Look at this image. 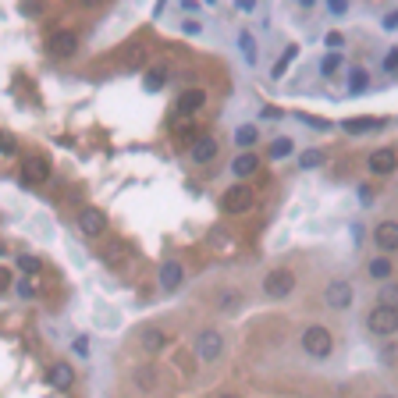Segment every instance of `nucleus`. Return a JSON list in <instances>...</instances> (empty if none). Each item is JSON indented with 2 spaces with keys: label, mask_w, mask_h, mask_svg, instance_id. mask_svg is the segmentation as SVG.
Segmentation results:
<instances>
[{
  "label": "nucleus",
  "mask_w": 398,
  "mask_h": 398,
  "mask_svg": "<svg viewBox=\"0 0 398 398\" xmlns=\"http://www.w3.org/2000/svg\"><path fill=\"white\" fill-rule=\"evenodd\" d=\"M214 157H217V139L203 135V139L192 142V160H196V164H210Z\"/></svg>",
  "instance_id": "4468645a"
},
{
  "label": "nucleus",
  "mask_w": 398,
  "mask_h": 398,
  "mask_svg": "<svg viewBox=\"0 0 398 398\" xmlns=\"http://www.w3.org/2000/svg\"><path fill=\"white\" fill-rule=\"evenodd\" d=\"M18 150V146H14V139L8 135V132H0V153H4V157H11Z\"/></svg>",
  "instance_id": "cd10ccee"
},
{
  "label": "nucleus",
  "mask_w": 398,
  "mask_h": 398,
  "mask_svg": "<svg viewBox=\"0 0 398 398\" xmlns=\"http://www.w3.org/2000/svg\"><path fill=\"white\" fill-rule=\"evenodd\" d=\"M342 43H345L342 32H327V47H342Z\"/></svg>",
  "instance_id": "72a5a7b5"
},
{
  "label": "nucleus",
  "mask_w": 398,
  "mask_h": 398,
  "mask_svg": "<svg viewBox=\"0 0 398 398\" xmlns=\"http://www.w3.org/2000/svg\"><path fill=\"white\" fill-rule=\"evenodd\" d=\"M78 232L89 235V239L103 235V232H107V214H103L100 206H86V210L78 214Z\"/></svg>",
  "instance_id": "423d86ee"
},
{
  "label": "nucleus",
  "mask_w": 398,
  "mask_h": 398,
  "mask_svg": "<svg viewBox=\"0 0 398 398\" xmlns=\"http://www.w3.org/2000/svg\"><path fill=\"white\" fill-rule=\"evenodd\" d=\"M160 86H164V71L153 68L150 75H146V89H160Z\"/></svg>",
  "instance_id": "393cba45"
},
{
  "label": "nucleus",
  "mask_w": 398,
  "mask_h": 398,
  "mask_svg": "<svg viewBox=\"0 0 398 398\" xmlns=\"http://www.w3.org/2000/svg\"><path fill=\"white\" fill-rule=\"evenodd\" d=\"M384 398H391V395H384Z\"/></svg>",
  "instance_id": "58836bf2"
},
{
  "label": "nucleus",
  "mask_w": 398,
  "mask_h": 398,
  "mask_svg": "<svg viewBox=\"0 0 398 398\" xmlns=\"http://www.w3.org/2000/svg\"><path fill=\"white\" fill-rule=\"evenodd\" d=\"M256 139H260V132L253 129V124H242V129L235 132V142H239V146H253Z\"/></svg>",
  "instance_id": "4be33fe9"
},
{
  "label": "nucleus",
  "mask_w": 398,
  "mask_h": 398,
  "mask_svg": "<svg viewBox=\"0 0 398 398\" xmlns=\"http://www.w3.org/2000/svg\"><path fill=\"white\" fill-rule=\"evenodd\" d=\"M384 71H398V47L388 50V57H384Z\"/></svg>",
  "instance_id": "c85d7f7f"
},
{
  "label": "nucleus",
  "mask_w": 398,
  "mask_h": 398,
  "mask_svg": "<svg viewBox=\"0 0 398 398\" xmlns=\"http://www.w3.org/2000/svg\"><path fill=\"white\" fill-rule=\"evenodd\" d=\"M320 160H324V153H320V150H313V153H306V157H302V167H317Z\"/></svg>",
  "instance_id": "c756f323"
},
{
  "label": "nucleus",
  "mask_w": 398,
  "mask_h": 398,
  "mask_svg": "<svg viewBox=\"0 0 398 398\" xmlns=\"http://www.w3.org/2000/svg\"><path fill=\"white\" fill-rule=\"evenodd\" d=\"M366 331L377 334V338H391V334H398V309L373 306L370 317H366Z\"/></svg>",
  "instance_id": "f03ea898"
},
{
  "label": "nucleus",
  "mask_w": 398,
  "mask_h": 398,
  "mask_svg": "<svg viewBox=\"0 0 398 398\" xmlns=\"http://www.w3.org/2000/svg\"><path fill=\"white\" fill-rule=\"evenodd\" d=\"M50 384H54L57 391H68V388L75 384V370H71L68 363H54V366H50Z\"/></svg>",
  "instance_id": "2eb2a0df"
},
{
  "label": "nucleus",
  "mask_w": 398,
  "mask_h": 398,
  "mask_svg": "<svg viewBox=\"0 0 398 398\" xmlns=\"http://www.w3.org/2000/svg\"><path fill=\"white\" fill-rule=\"evenodd\" d=\"M224 398H239V395H224Z\"/></svg>",
  "instance_id": "4c0bfd02"
},
{
  "label": "nucleus",
  "mask_w": 398,
  "mask_h": 398,
  "mask_svg": "<svg viewBox=\"0 0 398 398\" xmlns=\"http://www.w3.org/2000/svg\"><path fill=\"white\" fill-rule=\"evenodd\" d=\"M139 345H142V352L157 355V352H164L167 345H171V338H167L160 327H142V331H139Z\"/></svg>",
  "instance_id": "1a4fd4ad"
},
{
  "label": "nucleus",
  "mask_w": 398,
  "mask_h": 398,
  "mask_svg": "<svg viewBox=\"0 0 398 398\" xmlns=\"http://www.w3.org/2000/svg\"><path fill=\"white\" fill-rule=\"evenodd\" d=\"M302 349H306V355H313V360H327L331 349H334L331 331H327V327H320V324L306 327V331H302Z\"/></svg>",
  "instance_id": "f257e3e1"
},
{
  "label": "nucleus",
  "mask_w": 398,
  "mask_h": 398,
  "mask_svg": "<svg viewBox=\"0 0 398 398\" xmlns=\"http://www.w3.org/2000/svg\"><path fill=\"white\" fill-rule=\"evenodd\" d=\"M366 270H370V278H377V281H388L395 267H391V260H388V256H377V260H370V263H366Z\"/></svg>",
  "instance_id": "6ab92c4d"
},
{
  "label": "nucleus",
  "mask_w": 398,
  "mask_h": 398,
  "mask_svg": "<svg viewBox=\"0 0 398 398\" xmlns=\"http://www.w3.org/2000/svg\"><path fill=\"white\" fill-rule=\"evenodd\" d=\"M22 175H25L32 185H43V181L50 178V164H47L43 157H29L25 167H22Z\"/></svg>",
  "instance_id": "9b49d317"
},
{
  "label": "nucleus",
  "mask_w": 398,
  "mask_h": 398,
  "mask_svg": "<svg viewBox=\"0 0 398 398\" xmlns=\"http://www.w3.org/2000/svg\"><path fill=\"white\" fill-rule=\"evenodd\" d=\"M18 263H22V270H29V274H36V270H39V260H36V256H22Z\"/></svg>",
  "instance_id": "7c9ffc66"
},
{
  "label": "nucleus",
  "mask_w": 398,
  "mask_h": 398,
  "mask_svg": "<svg viewBox=\"0 0 398 398\" xmlns=\"http://www.w3.org/2000/svg\"><path fill=\"white\" fill-rule=\"evenodd\" d=\"M263 291L270 299H285V296H291L296 291V274H291L288 267H274L270 274L263 278Z\"/></svg>",
  "instance_id": "7ed1b4c3"
},
{
  "label": "nucleus",
  "mask_w": 398,
  "mask_h": 398,
  "mask_svg": "<svg viewBox=\"0 0 398 398\" xmlns=\"http://www.w3.org/2000/svg\"><path fill=\"white\" fill-rule=\"evenodd\" d=\"M373 242L384 249V253H395L398 249V221H381L373 228Z\"/></svg>",
  "instance_id": "9d476101"
},
{
  "label": "nucleus",
  "mask_w": 398,
  "mask_h": 398,
  "mask_svg": "<svg viewBox=\"0 0 398 398\" xmlns=\"http://www.w3.org/2000/svg\"><path fill=\"white\" fill-rule=\"evenodd\" d=\"M181 278H185V270H181V263H175V260H167V263L160 267V288H164V291H175V288L181 285Z\"/></svg>",
  "instance_id": "f8f14e48"
},
{
  "label": "nucleus",
  "mask_w": 398,
  "mask_h": 398,
  "mask_svg": "<svg viewBox=\"0 0 398 398\" xmlns=\"http://www.w3.org/2000/svg\"><path fill=\"white\" fill-rule=\"evenodd\" d=\"M296 54H299L296 47H288V54H281V57H278V68H274V75H285V68L291 65V60H296Z\"/></svg>",
  "instance_id": "5701e85b"
},
{
  "label": "nucleus",
  "mask_w": 398,
  "mask_h": 398,
  "mask_svg": "<svg viewBox=\"0 0 398 398\" xmlns=\"http://www.w3.org/2000/svg\"><path fill=\"white\" fill-rule=\"evenodd\" d=\"M221 206H224L228 214H245L249 206H253V188H249V185H232V188H224Z\"/></svg>",
  "instance_id": "39448f33"
},
{
  "label": "nucleus",
  "mask_w": 398,
  "mask_h": 398,
  "mask_svg": "<svg viewBox=\"0 0 398 398\" xmlns=\"http://www.w3.org/2000/svg\"><path fill=\"white\" fill-rule=\"evenodd\" d=\"M327 11H331V14H345V11H349V4H345V0H331Z\"/></svg>",
  "instance_id": "2f4dec72"
},
{
  "label": "nucleus",
  "mask_w": 398,
  "mask_h": 398,
  "mask_svg": "<svg viewBox=\"0 0 398 398\" xmlns=\"http://www.w3.org/2000/svg\"><path fill=\"white\" fill-rule=\"evenodd\" d=\"M75 47H78L75 32H54V39H50V50H54L57 57H71Z\"/></svg>",
  "instance_id": "dca6fc26"
},
{
  "label": "nucleus",
  "mask_w": 398,
  "mask_h": 398,
  "mask_svg": "<svg viewBox=\"0 0 398 398\" xmlns=\"http://www.w3.org/2000/svg\"><path fill=\"white\" fill-rule=\"evenodd\" d=\"M370 175H391L395 167H398V153L391 150V146H381V150H373L370 153Z\"/></svg>",
  "instance_id": "6e6552de"
},
{
  "label": "nucleus",
  "mask_w": 398,
  "mask_h": 398,
  "mask_svg": "<svg viewBox=\"0 0 398 398\" xmlns=\"http://www.w3.org/2000/svg\"><path fill=\"white\" fill-rule=\"evenodd\" d=\"M352 299H355V291H352L349 281H331V285L324 288V302H327L331 309H349Z\"/></svg>",
  "instance_id": "0eeeda50"
},
{
  "label": "nucleus",
  "mask_w": 398,
  "mask_h": 398,
  "mask_svg": "<svg viewBox=\"0 0 398 398\" xmlns=\"http://www.w3.org/2000/svg\"><path fill=\"white\" fill-rule=\"evenodd\" d=\"M203 103H206L203 89H185L178 96V114H196V111H203Z\"/></svg>",
  "instance_id": "ddd939ff"
},
{
  "label": "nucleus",
  "mask_w": 398,
  "mask_h": 398,
  "mask_svg": "<svg viewBox=\"0 0 398 398\" xmlns=\"http://www.w3.org/2000/svg\"><path fill=\"white\" fill-rule=\"evenodd\" d=\"M75 352L78 355H89V338H75Z\"/></svg>",
  "instance_id": "473e14b6"
},
{
  "label": "nucleus",
  "mask_w": 398,
  "mask_h": 398,
  "mask_svg": "<svg viewBox=\"0 0 398 398\" xmlns=\"http://www.w3.org/2000/svg\"><path fill=\"white\" fill-rule=\"evenodd\" d=\"M232 171H235V178H253V175L260 171V157H256V153H242V157H235Z\"/></svg>",
  "instance_id": "f3484780"
},
{
  "label": "nucleus",
  "mask_w": 398,
  "mask_h": 398,
  "mask_svg": "<svg viewBox=\"0 0 398 398\" xmlns=\"http://www.w3.org/2000/svg\"><path fill=\"white\" fill-rule=\"evenodd\" d=\"M349 82H352V93H360V89H363V86H366V71H363V68H355V71H352V78H349Z\"/></svg>",
  "instance_id": "bb28decb"
},
{
  "label": "nucleus",
  "mask_w": 398,
  "mask_h": 398,
  "mask_svg": "<svg viewBox=\"0 0 398 398\" xmlns=\"http://www.w3.org/2000/svg\"><path fill=\"white\" fill-rule=\"evenodd\" d=\"M8 285H11V278H8V270H4V267H0V291H4Z\"/></svg>",
  "instance_id": "c9c22d12"
},
{
  "label": "nucleus",
  "mask_w": 398,
  "mask_h": 398,
  "mask_svg": "<svg viewBox=\"0 0 398 398\" xmlns=\"http://www.w3.org/2000/svg\"><path fill=\"white\" fill-rule=\"evenodd\" d=\"M345 129L360 135V132H377V129H384V121H381V118H352V121H345Z\"/></svg>",
  "instance_id": "a211bd4d"
},
{
  "label": "nucleus",
  "mask_w": 398,
  "mask_h": 398,
  "mask_svg": "<svg viewBox=\"0 0 398 398\" xmlns=\"http://www.w3.org/2000/svg\"><path fill=\"white\" fill-rule=\"evenodd\" d=\"M239 11L249 14V11H256V4H253V0H239Z\"/></svg>",
  "instance_id": "f704fd0d"
},
{
  "label": "nucleus",
  "mask_w": 398,
  "mask_h": 398,
  "mask_svg": "<svg viewBox=\"0 0 398 398\" xmlns=\"http://www.w3.org/2000/svg\"><path fill=\"white\" fill-rule=\"evenodd\" d=\"M221 352H224V334H221V331L206 327V331H199V334H196V355H199L203 363L221 360Z\"/></svg>",
  "instance_id": "20e7f679"
},
{
  "label": "nucleus",
  "mask_w": 398,
  "mask_h": 398,
  "mask_svg": "<svg viewBox=\"0 0 398 398\" xmlns=\"http://www.w3.org/2000/svg\"><path fill=\"white\" fill-rule=\"evenodd\" d=\"M291 150H296V142H291L288 135L274 139V142H270V160H285V157H291Z\"/></svg>",
  "instance_id": "412c9836"
},
{
  "label": "nucleus",
  "mask_w": 398,
  "mask_h": 398,
  "mask_svg": "<svg viewBox=\"0 0 398 398\" xmlns=\"http://www.w3.org/2000/svg\"><path fill=\"white\" fill-rule=\"evenodd\" d=\"M384 25H388V29H395V25H398V14H388V18H384Z\"/></svg>",
  "instance_id": "e433bc0d"
},
{
  "label": "nucleus",
  "mask_w": 398,
  "mask_h": 398,
  "mask_svg": "<svg viewBox=\"0 0 398 398\" xmlns=\"http://www.w3.org/2000/svg\"><path fill=\"white\" fill-rule=\"evenodd\" d=\"M338 65H342V57H338V54H327L324 65H320V71H324V75H334V71H338Z\"/></svg>",
  "instance_id": "b1692460"
},
{
  "label": "nucleus",
  "mask_w": 398,
  "mask_h": 398,
  "mask_svg": "<svg viewBox=\"0 0 398 398\" xmlns=\"http://www.w3.org/2000/svg\"><path fill=\"white\" fill-rule=\"evenodd\" d=\"M239 43H242V50H245V57H249V60H256V47H253V36H249V32H242V39H239Z\"/></svg>",
  "instance_id": "a878e982"
},
{
  "label": "nucleus",
  "mask_w": 398,
  "mask_h": 398,
  "mask_svg": "<svg viewBox=\"0 0 398 398\" xmlns=\"http://www.w3.org/2000/svg\"><path fill=\"white\" fill-rule=\"evenodd\" d=\"M377 306L398 309V285H381V291H377Z\"/></svg>",
  "instance_id": "aec40b11"
}]
</instances>
